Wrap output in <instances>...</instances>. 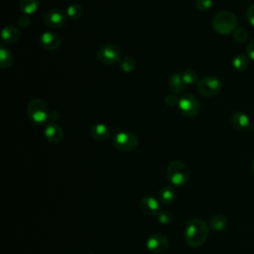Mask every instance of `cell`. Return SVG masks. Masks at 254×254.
Instances as JSON below:
<instances>
[{
    "label": "cell",
    "instance_id": "8",
    "mask_svg": "<svg viewBox=\"0 0 254 254\" xmlns=\"http://www.w3.org/2000/svg\"><path fill=\"white\" fill-rule=\"evenodd\" d=\"M179 109L186 117H194L199 112V101L190 93H183L179 98Z\"/></svg>",
    "mask_w": 254,
    "mask_h": 254
},
{
    "label": "cell",
    "instance_id": "6",
    "mask_svg": "<svg viewBox=\"0 0 254 254\" xmlns=\"http://www.w3.org/2000/svg\"><path fill=\"white\" fill-rule=\"evenodd\" d=\"M222 88L221 80L215 75H206L197 82V90L203 96H214Z\"/></svg>",
    "mask_w": 254,
    "mask_h": 254
},
{
    "label": "cell",
    "instance_id": "1",
    "mask_svg": "<svg viewBox=\"0 0 254 254\" xmlns=\"http://www.w3.org/2000/svg\"><path fill=\"white\" fill-rule=\"evenodd\" d=\"M208 226L199 218H192L188 221L185 228V241L191 248L200 247L208 237Z\"/></svg>",
    "mask_w": 254,
    "mask_h": 254
},
{
    "label": "cell",
    "instance_id": "28",
    "mask_svg": "<svg viewBox=\"0 0 254 254\" xmlns=\"http://www.w3.org/2000/svg\"><path fill=\"white\" fill-rule=\"evenodd\" d=\"M213 0H195V7L200 12H205L209 10L212 6Z\"/></svg>",
    "mask_w": 254,
    "mask_h": 254
},
{
    "label": "cell",
    "instance_id": "30",
    "mask_svg": "<svg viewBox=\"0 0 254 254\" xmlns=\"http://www.w3.org/2000/svg\"><path fill=\"white\" fill-rule=\"evenodd\" d=\"M246 17H247V20H248V23L254 27V4H251L247 11H246Z\"/></svg>",
    "mask_w": 254,
    "mask_h": 254
},
{
    "label": "cell",
    "instance_id": "31",
    "mask_svg": "<svg viewBox=\"0 0 254 254\" xmlns=\"http://www.w3.org/2000/svg\"><path fill=\"white\" fill-rule=\"evenodd\" d=\"M246 52H247V56L249 57V59L254 61V39L251 40L250 43L247 45Z\"/></svg>",
    "mask_w": 254,
    "mask_h": 254
},
{
    "label": "cell",
    "instance_id": "15",
    "mask_svg": "<svg viewBox=\"0 0 254 254\" xmlns=\"http://www.w3.org/2000/svg\"><path fill=\"white\" fill-rule=\"evenodd\" d=\"M90 135L98 141H105L110 136V128L103 123H95L90 127Z\"/></svg>",
    "mask_w": 254,
    "mask_h": 254
},
{
    "label": "cell",
    "instance_id": "13",
    "mask_svg": "<svg viewBox=\"0 0 254 254\" xmlns=\"http://www.w3.org/2000/svg\"><path fill=\"white\" fill-rule=\"evenodd\" d=\"M139 206L146 215H157L160 212L159 201L153 196H144L140 199Z\"/></svg>",
    "mask_w": 254,
    "mask_h": 254
},
{
    "label": "cell",
    "instance_id": "4",
    "mask_svg": "<svg viewBox=\"0 0 254 254\" xmlns=\"http://www.w3.org/2000/svg\"><path fill=\"white\" fill-rule=\"evenodd\" d=\"M27 114L30 120L37 125H43L51 118V112L47 103L40 98L30 100L27 106Z\"/></svg>",
    "mask_w": 254,
    "mask_h": 254
},
{
    "label": "cell",
    "instance_id": "16",
    "mask_svg": "<svg viewBox=\"0 0 254 254\" xmlns=\"http://www.w3.org/2000/svg\"><path fill=\"white\" fill-rule=\"evenodd\" d=\"M21 33L20 30L18 28H16L13 25H8L6 27H4L3 31H2V42L4 44H15L16 42H18V40L20 39Z\"/></svg>",
    "mask_w": 254,
    "mask_h": 254
},
{
    "label": "cell",
    "instance_id": "20",
    "mask_svg": "<svg viewBox=\"0 0 254 254\" xmlns=\"http://www.w3.org/2000/svg\"><path fill=\"white\" fill-rule=\"evenodd\" d=\"M40 7V1L39 0H20L19 2V8L20 10L26 14V15H32Z\"/></svg>",
    "mask_w": 254,
    "mask_h": 254
},
{
    "label": "cell",
    "instance_id": "7",
    "mask_svg": "<svg viewBox=\"0 0 254 254\" xmlns=\"http://www.w3.org/2000/svg\"><path fill=\"white\" fill-rule=\"evenodd\" d=\"M97 59L104 64H115L121 60L120 49L114 44H104L99 47L96 53Z\"/></svg>",
    "mask_w": 254,
    "mask_h": 254
},
{
    "label": "cell",
    "instance_id": "33",
    "mask_svg": "<svg viewBox=\"0 0 254 254\" xmlns=\"http://www.w3.org/2000/svg\"><path fill=\"white\" fill-rule=\"evenodd\" d=\"M251 169H252V172L254 174V160L252 161V164H251Z\"/></svg>",
    "mask_w": 254,
    "mask_h": 254
},
{
    "label": "cell",
    "instance_id": "29",
    "mask_svg": "<svg viewBox=\"0 0 254 254\" xmlns=\"http://www.w3.org/2000/svg\"><path fill=\"white\" fill-rule=\"evenodd\" d=\"M165 103L168 106H175L179 104V98L176 96V94H168L165 97Z\"/></svg>",
    "mask_w": 254,
    "mask_h": 254
},
{
    "label": "cell",
    "instance_id": "23",
    "mask_svg": "<svg viewBox=\"0 0 254 254\" xmlns=\"http://www.w3.org/2000/svg\"><path fill=\"white\" fill-rule=\"evenodd\" d=\"M83 14V8L78 3L70 4L66 9V16L71 21H77Z\"/></svg>",
    "mask_w": 254,
    "mask_h": 254
},
{
    "label": "cell",
    "instance_id": "24",
    "mask_svg": "<svg viewBox=\"0 0 254 254\" xmlns=\"http://www.w3.org/2000/svg\"><path fill=\"white\" fill-rule=\"evenodd\" d=\"M182 77H183V80L186 85H192V84L198 82L197 73L195 70H193L191 68L185 69L182 73Z\"/></svg>",
    "mask_w": 254,
    "mask_h": 254
},
{
    "label": "cell",
    "instance_id": "3",
    "mask_svg": "<svg viewBox=\"0 0 254 254\" xmlns=\"http://www.w3.org/2000/svg\"><path fill=\"white\" fill-rule=\"evenodd\" d=\"M166 174L168 181L176 187L185 186L189 182L190 177V170L187 165L178 160L172 161L168 165Z\"/></svg>",
    "mask_w": 254,
    "mask_h": 254
},
{
    "label": "cell",
    "instance_id": "2",
    "mask_svg": "<svg viewBox=\"0 0 254 254\" xmlns=\"http://www.w3.org/2000/svg\"><path fill=\"white\" fill-rule=\"evenodd\" d=\"M211 26L217 34L229 35L237 28V17L230 11H220L213 16Z\"/></svg>",
    "mask_w": 254,
    "mask_h": 254
},
{
    "label": "cell",
    "instance_id": "21",
    "mask_svg": "<svg viewBox=\"0 0 254 254\" xmlns=\"http://www.w3.org/2000/svg\"><path fill=\"white\" fill-rule=\"evenodd\" d=\"M208 225L214 231H222L227 226V219L222 214H215L210 217Z\"/></svg>",
    "mask_w": 254,
    "mask_h": 254
},
{
    "label": "cell",
    "instance_id": "18",
    "mask_svg": "<svg viewBox=\"0 0 254 254\" xmlns=\"http://www.w3.org/2000/svg\"><path fill=\"white\" fill-rule=\"evenodd\" d=\"M14 63V56L11 50L6 46V44H1L0 47V66L2 69L9 68Z\"/></svg>",
    "mask_w": 254,
    "mask_h": 254
},
{
    "label": "cell",
    "instance_id": "14",
    "mask_svg": "<svg viewBox=\"0 0 254 254\" xmlns=\"http://www.w3.org/2000/svg\"><path fill=\"white\" fill-rule=\"evenodd\" d=\"M40 45L48 51H55L60 47L61 39L56 33L44 32L40 36Z\"/></svg>",
    "mask_w": 254,
    "mask_h": 254
},
{
    "label": "cell",
    "instance_id": "32",
    "mask_svg": "<svg viewBox=\"0 0 254 254\" xmlns=\"http://www.w3.org/2000/svg\"><path fill=\"white\" fill-rule=\"evenodd\" d=\"M18 24L22 27V28H28L29 25L31 24V21H30V18L28 16H21L19 17V20H18Z\"/></svg>",
    "mask_w": 254,
    "mask_h": 254
},
{
    "label": "cell",
    "instance_id": "5",
    "mask_svg": "<svg viewBox=\"0 0 254 254\" xmlns=\"http://www.w3.org/2000/svg\"><path fill=\"white\" fill-rule=\"evenodd\" d=\"M112 143L121 152H132L138 147L139 140L135 134L129 131H120L114 135Z\"/></svg>",
    "mask_w": 254,
    "mask_h": 254
},
{
    "label": "cell",
    "instance_id": "10",
    "mask_svg": "<svg viewBox=\"0 0 254 254\" xmlns=\"http://www.w3.org/2000/svg\"><path fill=\"white\" fill-rule=\"evenodd\" d=\"M146 246L153 253H164L169 248V240L163 234H152L147 238Z\"/></svg>",
    "mask_w": 254,
    "mask_h": 254
},
{
    "label": "cell",
    "instance_id": "17",
    "mask_svg": "<svg viewBox=\"0 0 254 254\" xmlns=\"http://www.w3.org/2000/svg\"><path fill=\"white\" fill-rule=\"evenodd\" d=\"M168 84H169L171 91H173L175 94L183 93V91L185 90V86H186V84L183 80L182 74H180L178 72L173 73L169 76Z\"/></svg>",
    "mask_w": 254,
    "mask_h": 254
},
{
    "label": "cell",
    "instance_id": "27",
    "mask_svg": "<svg viewBox=\"0 0 254 254\" xmlns=\"http://www.w3.org/2000/svg\"><path fill=\"white\" fill-rule=\"evenodd\" d=\"M158 221L161 224H170L173 221V215L170 211L167 210H162L157 214Z\"/></svg>",
    "mask_w": 254,
    "mask_h": 254
},
{
    "label": "cell",
    "instance_id": "12",
    "mask_svg": "<svg viewBox=\"0 0 254 254\" xmlns=\"http://www.w3.org/2000/svg\"><path fill=\"white\" fill-rule=\"evenodd\" d=\"M45 137L52 144L60 143L64 138V130L56 122H50L45 127Z\"/></svg>",
    "mask_w": 254,
    "mask_h": 254
},
{
    "label": "cell",
    "instance_id": "11",
    "mask_svg": "<svg viewBox=\"0 0 254 254\" xmlns=\"http://www.w3.org/2000/svg\"><path fill=\"white\" fill-rule=\"evenodd\" d=\"M230 123L238 131L251 130L254 128V125L248 115L241 111H236L231 115Z\"/></svg>",
    "mask_w": 254,
    "mask_h": 254
},
{
    "label": "cell",
    "instance_id": "26",
    "mask_svg": "<svg viewBox=\"0 0 254 254\" xmlns=\"http://www.w3.org/2000/svg\"><path fill=\"white\" fill-rule=\"evenodd\" d=\"M232 37L236 43L242 44V43L246 42V40L248 39V32L245 28L237 27L235 29V31L232 33Z\"/></svg>",
    "mask_w": 254,
    "mask_h": 254
},
{
    "label": "cell",
    "instance_id": "9",
    "mask_svg": "<svg viewBox=\"0 0 254 254\" xmlns=\"http://www.w3.org/2000/svg\"><path fill=\"white\" fill-rule=\"evenodd\" d=\"M66 18L67 16L63 10L59 8H53L45 13L44 22L50 28L60 29L65 25Z\"/></svg>",
    "mask_w": 254,
    "mask_h": 254
},
{
    "label": "cell",
    "instance_id": "25",
    "mask_svg": "<svg viewBox=\"0 0 254 254\" xmlns=\"http://www.w3.org/2000/svg\"><path fill=\"white\" fill-rule=\"evenodd\" d=\"M120 67L124 72H131L136 68V62L131 57H124L119 62Z\"/></svg>",
    "mask_w": 254,
    "mask_h": 254
},
{
    "label": "cell",
    "instance_id": "22",
    "mask_svg": "<svg viewBox=\"0 0 254 254\" xmlns=\"http://www.w3.org/2000/svg\"><path fill=\"white\" fill-rule=\"evenodd\" d=\"M249 57L244 54H238L232 61V65L237 71H245L249 67Z\"/></svg>",
    "mask_w": 254,
    "mask_h": 254
},
{
    "label": "cell",
    "instance_id": "19",
    "mask_svg": "<svg viewBox=\"0 0 254 254\" xmlns=\"http://www.w3.org/2000/svg\"><path fill=\"white\" fill-rule=\"evenodd\" d=\"M159 200L164 204H171L176 199V192L170 186H164L158 192Z\"/></svg>",
    "mask_w": 254,
    "mask_h": 254
}]
</instances>
